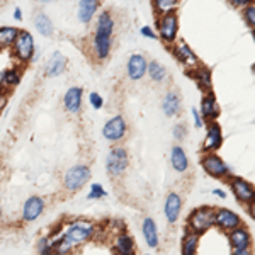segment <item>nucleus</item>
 Wrapping results in <instances>:
<instances>
[{
    "instance_id": "obj_31",
    "label": "nucleus",
    "mask_w": 255,
    "mask_h": 255,
    "mask_svg": "<svg viewBox=\"0 0 255 255\" xmlns=\"http://www.w3.org/2000/svg\"><path fill=\"white\" fill-rule=\"evenodd\" d=\"M199 237L194 232H187L186 237L182 238V250L180 255H196L197 254V247H199Z\"/></svg>"
},
{
    "instance_id": "obj_30",
    "label": "nucleus",
    "mask_w": 255,
    "mask_h": 255,
    "mask_svg": "<svg viewBox=\"0 0 255 255\" xmlns=\"http://www.w3.org/2000/svg\"><path fill=\"white\" fill-rule=\"evenodd\" d=\"M146 75L150 77V80H153L155 84H162L163 80L167 79V68L163 67L160 61H148V70H146Z\"/></svg>"
},
{
    "instance_id": "obj_47",
    "label": "nucleus",
    "mask_w": 255,
    "mask_h": 255,
    "mask_svg": "<svg viewBox=\"0 0 255 255\" xmlns=\"http://www.w3.org/2000/svg\"><path fill=\"white\" fill-rule=\"evenodd\" d=\"M0 220H2V206H0Z\"/></svg>"
},
{
    "instance_id": "obj_10",
    "label": "nucleus",
    "mask_w": 255,
    "mask_h": 255,
    "mask_svg": "<svg viewBox=\"0 0 255 255\" xmlns=\"http://www.w3.org/2000/svg\"><path fill=\"white\" fill-rule=\"evenodd\" d=\"M44 209H46V201H44V197L32 194L24 201L20 220H22L24 223H34V221L44 213Z\"/></svg>"
},
{
    "instance_id": "obj_24",
    "label": "nucleus",
    "mask_w": 255,
    "mask_h": 255,
    "mask_svg": "<svg viewBox=\"0 0 255 255\" xmlns=\"http://www.w3.org/2000/svg\"><path fill=\"white\" fill-rule=\"evenodd\" d=\"M141 233H143V238H145L146 245L150 249H157L160 245V237H158V228H157V223H155L153 218H145L141 223Z\"/></svg>"
},
{
    "instance_id": "obj_17",
    "label": "nucleus",
    "mask_w": 255,
    "mask_h": 255,
    "mask_svg": "<svg viewBox=\"0 0 255 255\" xmlns=\"http://www.w3.org/2000/svg\"><path fill=\"white\" fill-rule=\"evenodd\" d=\"M113 252L114 255H136V245H134L133 237L128 232H125V230L118 232L114 235Z\"/></svg>"
},
{
    "instance_id": "obj_25",
    "label": "nucleus",
    "mask_w": 255,
    "mask_h": 255,
    "mask_svg": "<svg viewBox=\"0 0 255 255\" xmlns=\"http://www.w3.org/2000/svg\"><path fill=\"white\" fill-rule=\"evenodd\" d=\"M228 240H230L232 249H249V247L252 245L250 232L247 228H244V225L232 230V232H228Z\"/></svg>"
},
{
    "instance_id": "obj_21",
    "label": "nucleus",
    "mask_w": 255,
    "mask_h": 255,
    "mask_svg": "<svg viewBox=\"0 0 255 255\" xmlns=\"http://www.w3.org/2000/svg\"><path fill=\"white\" fill-rule=\"evenodd\" d=\"M180 211H182V197L179 192H170L165 199V204H163V215H165L168 223L175 225L180 216Z\"/></svg>"
},
{
    "instance_id": "obj_7",
    "label": "nucleus",
    "mask_w": 255,
    "mask_h": 255,
    "mask_svg": "<svg viewBox=\"0 0 255 255\" xmlns=\"http://www.w3.org/2000/svg\"><path fill=\"white\" fill-rule=\"evenodd\" d=\"M126 134H128V121L123 114H114L102 126V136H104L106 141L113 143V145L123 141L126 138Z\"/></svg>"
},
{
    "instance_id": "obj_18",
    "label": "nucleus",
    "mask_w": 255,
    "mask_h": 255,
    "mask_svg": "<svg viewBox=\"0 0 255 255\" xmlns=\"http://www.w3.org/2000/svg\"><path fill=\"white\" fill-rule=\"evenodd\" d=\"M223 143V131L221 126L216 121H209L208 123V131H206V138L203 143V151H216L218 148Z\"/></svg>"
},
{
    "instance_id": "obj_13",
    "label": "nucleus",
    "mask_w": 255,
    "mask_h": 255,
    "mask_svg": "<svg viewBox=\"0 0 255 255\" xmlns=\"http://www.w3.org/2000/svg\"><path fill=\"white\" fill-rule=\"evenodd\" d=\"M242 218L237 215L235 211L232 209H226V208H218L215 209V226L221 228L223 232H232V230L238 228L242 226Z\"/></svg>"
},
{
    "instance_id": "obj_36",
    "label": "nucleus",
    "mask_w": 255,
    "mask_h": 255,
    "mask_svg": "<svg viewBox=\"0 0 255 255\" xmlns=\"http://www.w3.org/2000/svg\"><path fill=\"white\" fill-rule=\"evenodd\" d=\"M244 15H245L247 24H249V26L255 31V5H254V3H252V5H247L245 7Z\"/></svg>"
},
{
    "instance_id": "obj_46",
    "label": "nucleus",
    "mask_w": 255,
    "mask_h": 255,
    "mask_svg": "<svg viewBox=\"0 0 255 255\" xmlns=\"http://www.w3.org/2000/svg\"><path fill=\"white\" fill-rule=\"evenodd\" d=\"M41 3H51V2H56V0H39Z\"/></svg>"
},
{
    "instance_id": "obj_11",
    "label": "nucleus",
    "mask_w": 255,
    "mask_h": 255,
    "mask_svg": "<svg viewBox=\"0 0 255 255\" xmlns=\"http://www.w3.org/2000/svg\"><path fill=\"white\" fill-rule=\"evenodd\" d=\"M228 180H230L228 184H230V187H232L233 194H235V197L240 203L249 204V203H252V201H255V187L249 180L242 179V177H233V175H230Z\"/></svg>"
},
{
    "instance_id": "obj_2",
    "label": "nucleus",
    "mask_w": 255,
    "mask_h": 255,
    "mask_svg": "<svg viewBox=\"0 0 255 255\" xmlns=\"http://www.w3.org/2000/svg\"><path fill=\"white\" fill-rule=\"evenodd\" d=\"M114 29L116 20L111 10H101L96 17L92 38H90V55L94 61H106L111 56L114 44Z\"/></svg>"
},
{
    "instance_id": "obj_37",
    "label": "nucleus",
    "mask_w": 255,
    "mask_h": 255,
    "mask_svg": "<svg viewBox=\"0 0 255 255\" xmlns=\"http://www.w3.org/2000/svg\"><path fill=\"white\" fill-rule=\"evenodd\" d=\"M187 134V128L184 125H175L174 126V138L177 139V141H182L184 138H186Z\"/></svg>"
},
{
    "instance_id": "obj_32",
    "label": "nucleus",
    "mask_w": 255,
    "mask_h": 255,
    "mask_svg": "<svg viewBox=\"0 0 255 255\" xmlns=\"http://www.w3.org/2000/svg\"><path fill=\"white\" fill-rule=\"evenodd\" d=\"M177 3H179V0H151L153 12L157 15L167 14V12H175Z\"/></svg>"
},
{
    "instance_id": "obj_40",
    "label": "nucleus",
    "mask_w": 255,
    "mask_h": 255,
    "mask_svg": "<svg viewBox=\"0 0 255 255\" xmlns=\"http://www.w3.org/2000/svg\"><path fill=\"white\" fill-rule=\"evenodd\" d=\"M7 99H9V92L0 90V113H2V109L7 106Z\"/></svg>"
},
{
    "instance_id": "obj_14",
    "label": "nucleus",
    "mask_w": 255,
    "mask_h": 255,
    "mask_svg": "<svg viewBox=\"0 0 255 255\" xmlns=\"http://www.w3.org/2000/svg\"><path fill=\"white\" fill-rule=\"evenodd\" d=\"M82 104H84V87L79 85H72L65 90L63 94V109L68 114H79L82 111Z\"/></svg>"
},
{
    "instance_id": "obj_35",
    "label": "nucleus",
    "mask_w": 255,
    "mask_h": 255,
    "mask_svg": "<svg viewBox=\"0 0 255 255\" xmlns=\"http://www.w3.org/2000/svg\"><path fill=\"white\" fill-rule=\"evenodd\" d=\"M89 104L92 109L101 111L102 108H104V97H102L99 92H90L89 94Z\"/></svg>"
},
{
    "instance_id": "obj_4",
    "label": "nucleus",
    "mask_w": 255,
    "mask_h": 255,
    "mask_svg": "<svg viewBox=\"0 0 255 255\" xmlns=\"http://www.w3.org/2000/svg\"><path fill=\"white\" fill-rule=\"evenodd\" d=\"M90 177H92V170L87 163H77L65 170L61 184L67 192H79L90 182Z\"/></svg>"
},
{
    "instance_id": "obj_8",
    "label": "nucleus",
    "mask_w": 255,
    "mask_h": 255,
    "mask_svg": "<svg viewBox=\"0 0 255 255\" xmlns=\"http://www.w3.org/2000/svg\"><path fill=\"white\" fill-rule=\"evenodd\" d=\"M157 29L158 38L167 44H174L177 41V32H179V17L177 12H167V14L157 15Z\"/></svg>"
},
{
    "instance_id": "obj_22",
    "label": "nucleus",
    "mask_w": 255,
    "mask_h": 255,
    "mask_svg": "<svg viewBox=\"0 0 255 255\" xmlns=\"http://www.w3.org/2000/svg\"><path fill=\"white\" fill-rule=\"evenodd\" d=\"M199 113L204 121H215V119L220 116V108H218V102H216V97H215V94H213V90L204 92L203 101H201Z\"/></svg>"
},
{
    "instance_id": "obj_16",
    "label": "nucleus",
    "mask_w": 255,
    "mask_h": 255,
    "mask_svg": "<svg viewBox=\"0 0 255 255\" xmlns=\"http://www.w3.org/2000/svg\"><path fill=\"white\" fill-rule=\"evenodd\" d=\"M22 72L24 67L20 65H14V67L0 70V90L3 92H10L12 89H15L22 80Z\"/></svg>"
},
{
    "instance_id": "obj_6",
    "label": "nucleus",
    "mask_w": 255,
    "mask_h": 255,
    "mask_svg": "<svg viewBox=\"0 0 255 255\" xmlns=\"http://www.w3.org/2000/svg\"><path fill=\"white\" fill-rule=\"evenodd\" d=\"M211 226H215V209L209 206L196 208L187 218L189 232H194L197 235L206 233Z\"/></svg>"
},
{
    "instance_id": "obj_41",
    "label": "nucleus",
    "mask_w": 255,
    "mask_h": 255,
    "mask_svg": "<svg viewBox=\"0 0 255 255\" xmlns=\"http://www.w3.org/2000/svg\"><path fill=\"white\" fill-rule=\"evenodd\" d=\"M14 20H17V22H20V20H24V12L20 7H14Z\"/></svg>"
},
{
    "instance_id": "obj_42",
    "label": "nucleus",
    "mask_w": 255,
    "mask_h": 255,
    "mask_svg": "<svg viewBox=\"0 0 255 255\" xmlns=\"http://www.w3.org/2000/svg\"><path fill=\"white\" fill-rule=\"evenodd\" d=\"M232 3H235L238 7H247V5H252L255 0H230Z\"/></svg>"
},
{
    "instance_id": "obj_28",
    "label": "nucleus",
    "mask_w": 255,
    "mask_h": 255,
    "mask_svg": "<svg viewBox=\"0 0 255 255\" xmlns=\"http://www.w3.org/2000/svg\"><path fill=\"white\" fill-rule=\"evenodd\" d=\"M170 163H172V168H174L175 172H179V174H184V172H187L189 158H187L186 150H184L182 146L175 145L174 148H172V151H170Z\"/></svg>"
},
{
    "instance_id": "obj_26",
    "label": "nucleus",
    "mask_w": 255,
    "mask_h": 255,
    "mask_svg": "<svg viewBox=\"0 0 255 255\" xmlns=\"http://www.w3.org/2000/svg\"><path fill=\"white\" fill-rule=\"evenodd\" d=\"M180 108H182V102H180V96L179 92L175 90H170L167 92L165 96L162 99V109H163V114L167 118H174L177 114L180 113Z\"/></svg>"
},
{
    "instance_id": "obj_33",
    "label": "nucleus",
    "mask_w": 255,
    "mask_h": 255,
    "mask_svg": "<svg viewBox=\"0 0 255 255\" xmlns=\"http://www.w3.org/2000/svg\"><path fill=\"white\" fill-rule=\"evenodd\" d=\"M106 196H108V191H106V189L102 187V184L92 182V184H90L89 194L85 196V197H87L89 201H101V199H104Z\"/></svg>"
},
{
    "instance_id": "obj_1",
    "label": "nucleus",
    "mask_w": 255,
    "mask_h": 255,
    "mask_svg": "<svg viewBox=\"0 0 255 255\" xmlns=\"http://www.w3.org/2000/svg\"><path fill=\"white\" fill-rule=\"evenodd\" d=\"M99 226L89 220H73L63 226L61 233L51 240L53 255H70L75 249L97 238Z\"/></svg>"
},
{
    "instance_id": "obj_15",
    "label": "nucleus",
    "mask_w": 255,
    "mask_h": 255,
    "mask_svg": "<svg viewBox=\"0 0 255 255\" xmlns=\"http://www.w3.org/2000/svg\"><path fill=\"white\" fill-rule=\"evenodd\" d=\"M146 70H148V60L145 55H141V53H133V55L128 58L126 73L131 80H134V82L141 80L143 77L146 75Z\"/></svg>"
},
{
    "instance_id": "obj_45",
    "label": "nucleus",
    "mask_w": 255,
    "mask_h": 255,
    "mask_svg": "<svg viewBox=\"0 0 255 255\" xmlns=\"http://www.w3.org/2000/svg\"><path fill=\"white\" fill-rule=\"evenodd\" d=\"M213 194H215L216 197H220V199H226V192L223 191V189H213Z\"/></svg>"
},
{
    "instance_id": "obj_27",
    "label": "nucleus",
    "mask_w": 255,
    "mask_h": 255,
    "mask_svg": "<svg viewBox=\"0 0 255 255\" xmlns=\"http://www.w3.org/2000/svg\"><path fill=\"white\" fill-rule=\"evenodd\" d=\"M189 75L196 80V84L199 85L204 92H209V90H211V87H213V75H211V70H209L208 67L199 65L197 68L191 70V72H189Z\"/></svg>"
},
{
    "instance_id": "obj_43",
    "label": "nucleus",
    "mask_w": 255,
    "mask_h": 255,
    "mask_svg": "<svg viewBox=\"0 0 255 255\" xmlns=\"http://www.w3.org/2000/svg\"><path fill=\"white\" fill-rule=\"evenodd\" d=\"M232 255H254V254H252V250H250V247H249V249H233Z\"/></svg>"
},
{
    "instance_id": "obj_9",
    "label": "nucleus",
    "mask_w": 255,
    "mask_h": 255,
    "mask_svg": "<svg viewBox=\"0 0 255 255\" xmlns=\"http://www.w3.org/2000/svg\"><path fill=\"white\" fill-rule=\"evenodd\" d=\"M201 165L208 175L215 177V179H228L230 177V167L225 163L223 158H220L215 151H206L201 157Z\"/></svg>"
},
{
    "instance_id": "obj_5",
    "label": "nucleus",
    "mask_w": 255,
    "mask_h": 255,
    "mask_svg": "<svg viewBox=\"0 0 255 255\" xmlns=\"http://www.w3.org/2000/svg\"><path fill=\"white\" fill-rule=\"evenodd\" d=\"M128 167H129V155L128 150L121 145H114L106 155V172L111 177H121L126 174Z\"/></svg>"
},
{
    "instance_id": "obj_12",
    "label": "nucleus",
    "mask_w": 255,
    "mask_h": 255,
    "mask_svg": "<svg viewBox=\"0 0 255 255\" xmlns=\"http://www.w3.org/2000/svg\"><path fill=\"white\" fill-rule=\"evenodd\" d=\"M172 53H174L175 60H179V63H182L184 67L189 68V72L197 68L201 65L197 55L192 51L191 46H189L186 41H177V43H174V46H172Z\"/></svg>"
},
{
    "instance_id": "obj_34",
    "label": "nucleus",
    "mask_w": 255,
    "mask_h": 255,
    "mask_svg": "<svg viewBox=\"0 0 255 255\" xmlns=\"http://www.w3.org/2000/svg\"><path fill=\"white\" fill-rule=\"evenodd\" d=\"M38 254L39 255H53L51 240H49L48 235L39 237V240H38Z\"/></svg>"
},
{
    "instance_id": "obj_23",
    "label": "nucleus",
    "mask_w": 255,
    "mask_h": 255,
    "mask_svg": "<svg viewBox=\"0 0 255 255\" xmlns=\"http://www.w3.org/2000/svg\"><path fill=\"white\" fill-rule=\"evenodd\" d=\"M32 26H34V29L38 31L41 36H44V38H51V36L55 34L53 19L43 10L34 12V15H32Z\"/></svg>"
},
{
    "instance_id": "obj_19",
    "label": "nucleus",
    "mask_w": 255,
    "mask_h": 255,
    "mask_svg": "<svg viewBox=\"0 0 255 255\" xmlns=\"http://www.w3.org/2000/svg\"><path fill=\"white\" fill-rule=\"evenodd\" d=\"M67 67H68L67 56L61 51H55L46 63V67H44V75H46L48 79H55V77L63 75V73L67 72Z\"/></svg>"
},
{
    "instance_id": "obj_49",
    "label": "nucleus",
    "mask_w": 255,
    "mask_h": 255,
    "mask_svg": "<svg viewBox=\"0 0 255 255\" xmlns=\"http://www.w3.org/2000/svg\"><path fill=\"white\" fill-rule=\"evenodd\" d=\"M146 255H150V254H146Z\"/></svg>"
},
{
    "instance_id": "obj_48",
    "label": "nucleus",
    "mask_w": 255,
    "mask_h": 255,
    "mask_svg": "<svg viewBox=\"0 0 255 255\" xmlns=\"http://www.w3.org/2000/svg\"><path fill=\"white\" fill-rule=\"evenodd\" d=\"M252 72H254V75H255V63H254V67H252Z\"/></svg>"
},
{
    "instance_id": "obj_20",
    "label": "nucleus",
    "mask_w": 255,
    "mask_h": 255,
    "mask_svg": "<svg viewBox=\"0 0 255 255\" xmlns=\"http://www.w3.org/2000/svg\"><path fill=\"white\" fill-rule=\"evenodd\" d=\"M101 9V0H79L77 7V19L82 24H90L94 17H97V12Z\"/></svg>"
},
{
    "instance_id": "obj_44",
    "label": "nucleus",
    "mask_w": 255,
    "mask_h": 255,
    "mask_svg": "<svg viewBox=\"0 0 255 255\" xmlns=\"http://www.w3.org/2000/svg\"><path fill=\"white\" fill-rule=\"evenodd\" d=\"M247 211H249L250 218H252V220L255 221V201H252V203L247 204Z\"/></svg>"
},
{
    "instance_id": "obj_38",
    "label": "nucleus",
    "mask_w": 255,
    "mask_h": 255,
    "mask_svg": "<svg viewBox=\"0 0 255 255\" xmlns=\"http://www.w3.org/2000/svg\"><path fill=\"white\" fill-rule=\"evenodd\" d=\"M139 32H141L143 38H150V39H157L158 38V34L153 29H151L150 26H143L141 29H139Z\"/></svg>"
},
{
    "instance_id": "obj_3",
    "label": "nucleus",
    "mask_w": 255,
    "mask_h": 255,
    "mask_svg": "<svg viewBox=\"0 0 255 255\" xmlns=\"http://www.w3.org/2000/svg\"><path fill=\"white\" fill-rule=\"evenodd\" d=\"M10 49H12V56L17 61V65L26 67V65H29L31 61L34 60V55H36L34 36L27 29H19V34Z\"/></svg>"
},
{
    "instance_id": "obj_39",
    "label": "nucleus",
    "mask_w": 255,
    "mask_h": 255,
    "mask_svg": "<svg viewBox=\"0 0 255 255\" xmlns=\"http://www.w3.org/2000/svg\"><path fill=\"white\" fill-rule=\"evenodd\" d=\"M192 118H194V126L196 128H201L204 125V119H203V116H201L199 109H192Z\"/></svg>"
},
{
    "instance_id": "obj_29",
    "label": "nucleus",
    "mask_w": 255,
    "mask_h": 255,
    "mask_svg": "<svg viewBox=\"0 0 255 255\" xmlns=\"http://www.w3.org/2000/svg\"><path fill=\"white\" fill-rule=\"evenodd\" d=\"M19 34V27L15 26H0V53L10 49Z\"/></svg>"
}]
</instances>
